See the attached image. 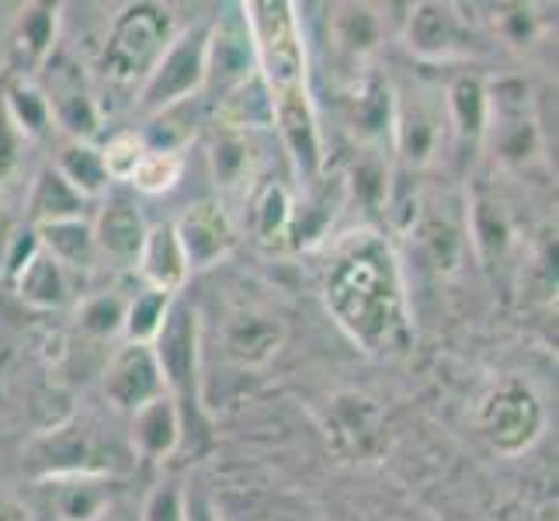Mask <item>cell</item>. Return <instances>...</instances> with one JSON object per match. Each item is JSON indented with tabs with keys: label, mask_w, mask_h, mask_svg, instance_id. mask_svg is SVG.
Returning <instances> with one entry per match:
<instances>
[{
	"label": "cell",
	"mask_w": 559,
	"mask_h": 521,
	"mask_svg": "<svg viewBox=\"0 0 559 521\" xmlns=\"http://www.w3.org/2000/svg\"><path fill=\"white\" fill-rule=\"evenodd\" d=\"M240 11L250 32V46H254L258 73L272 94L275 129L282 132V143L302 185H313L323 170V140L310 87H306V46L296 4L254 0Z\"/></svg>",
	"instance_id": "obj_1"
},
{
	"label": "cell",
	"mask_w": 559,
	"mask_h": 521,
	"mask_svg": "<svg viewBox=\"0 0 559 521\" xmlns=\"http://www.w3.org/2000/svg\"><path fill=\"white\" fill-rule=\"evenodd\" d=\"M326 306L365 352H393L407 341V296L393 250L376 234H352L326 268Z\"/></svg>",
	"instance_id": "obj_2"
},
{
	"label": "cell",
	"mask_w": 559,
	"mask_h": 521,
	"mask_svg": "<svg viewBox=\"0 0 559 521\" xmlns=\"http://www.w3.org/2000/svg\"><path fill=\"white\" fill-rule=\"evenodd\" d=\"M170 38V14L157 4H136L115 22L102 52L105 108L136 98Z\"/></svg>",
	"instance_id": "obj_3"
},
{
	"label": "cell",
	"mask_w": 559,
	"mask_h": 521,
	"mask_svg": "<svg viewBox=\"0 0 559 521\" xmlns=\"http://www.w3.org/2000/svg\"><path fill=\"white\" fill-rule=\"evenodd\" d=\"M153 358L164 379V393L175 403L181 435L199 421V317L188 303L175 299L153 338Z\"/></svg>",
	"instance_id": "obj_4"
},
{
	"label": "cell",
	"mask_w": 559,
	"mask_h": 521,
	"mask_svg": "<svg viewBox=\"0 0 559 521\" xmlns=\"http://www.w3.org/2000/svg\"><path fill=\"white\" fill-rule=\"evenodd\" d=\"M205 46H209V28H191L181 32L167 43L164 56L146 76V84L136 94V105L146 111H164L191 102L205 84Z\"/></svg>",
	"instance_id": "obj_5"
},
{
	"label": "cell",
	"mask_w": 559,
	"mask_h": 521,
	"mask_svg": "<svg viewBox=\"0 0 559 521\" xmlns=\"http://www.w3.org/2000/svg\"><path fill=\"white\" fill-rule=\"evenodd\" d=\"M479 431L497 452L518 455L543 431V403L525 379H500L479 407Z\"/></svg>",
	"instance_id": "obj_6"
},
{
	"label": "cell",
	"mask_w": 559,
	"mask_h": 521,
	"mask_svg": "<svg viewBox=\"0 0 559 521\" xmlns=\"http://www.w3.org/2000/svg\"><path fill=\"white\" fill-rule=\"evenodd\" d=\"M250 73H258L254 63V46H250V32L240 14L219 17L216 25L209 28V46H205V84L209 91H216L219 98L226 91H234L243 84Z\"/></svg>",
	"instance_id": "obj_7"
},
{
	"label": "cell",
	"mask_w": 559,
	"mask_h": 521,
	"mask_svg": "<svg viewBox=\"0 0 559 521\" xmlns=\"http://www.w3.org/2000/svg\"><path fill=\"white\" fill-rule=\"evenodd\" d=\"M105 396L111 400V407L136 414L146 407L150 400L167 396L164 393V379L157 369V358H153L150 344H122L119 352L111 355L108 369H105Z\"/></svg>",
	"instance_id": "obj_8"
},
{
	"label": "cell",
	"mask_w": 559,
	"mask_h": 521,
	"mask_svg": "<svg viewBox=\"0 0 559 521\" xmlns=\"http://www.w3.org/2000/svg\"><path fill=\"white\" fill-rule=\"evenodd\" d=\"M46 105L49 115L73 137H87L98 126V102L84 84V73L76 63L63 60V56H49L46 60Z\"/></svg>",
	"instance_id": "obj_9"
},
{
	"label": "cell",
	"mask_w": 559,
	"mask_h": 521,
	"mask_svg": "<svg viewBox=\"0 0 559 521\" xmlns=\"http://www.w3.org/2000/svg\"><path fill=\"white\" fill-rule=\"evenodd\" d=\"M178 244L185 250L188 272H199V268H212L223 261L237 244V229L216 202H199L191 205L185 216L175 223Z\"/></svg>",
	"instance_id": "obj_10"
},
{
	"label": "cell",
	"mask_w": 559,
	"mask_h": 521,
	"mask_svg": "<svg viewBox=\"0 0 559 521\" xmlns=\"http://www.w3.org/2000/svg\"><path fill=\"white\" fill-rule=\"evenodd\" d=\"M136 264H140L143 279L150 282V288H157V293H167V296L181 293L188 275H191L188 261H185V250H181L178 234H175V226H170V223L146 229Z\"/></svg>",
	"instance_id": "obj_11"
},
{
	"label": "cell",
	"mask_w": 559,
	"mask_h": 521,
	"mask_svg": "<svg viewBox=\"0 0 559 521\" xmlns=\"http://www.w3.org/2000/svg\"><path fill=\"white\" fill-rule=\"evenodd\" d=\"M143 237H146V229H143L136 205L126 199L105 202L98 226H94V244H98L102 258L115 261L119 268L136 264L140 250H143Z\"/></svg>",
	"instance_id": "obj_12"
},
{
	"label": "cell",
	"mask_w": 559,
	"mask_h": 521,
	"mask_svg": "<svg viewBox=\"0 0 559 521\" xmlns=\"http://www.w3.org/2000/svg\"><path fill=\"white\" fill-rule=\"evenodd\" d=\"M469 35L462 32L459 14L441 4H420L411 14V49H417L428 60H452V56L466 52Z\"/></svg>",
	"instance_id": "obj_13"
},
{
	"label": "cell",
	"mask_w": 559,
	"mask_h": 521,
	"mask_svg": "<svg viewBox=\"0 0 559 521\" xmlns=\"http://www.w3.org/2000/svg\"><path fill=\"white\" fill-rule=\"evenodd\" d=\"M129 441H132V452L143 459H164L175 452L181 441V421H178L175 403L167 396H157V400H150L146 407H140L129 424Z\"/></svg>",
	"instance_id": "obj_14"
},
{
	"label": "cell",
	"mask_w": 559,
	"mask_h": 521,
	"mask_svg": "<svg viewBox=\"0 0 559 521\" xmlns=\"http://www.w3.org/2000/svg\"><path fill=\"white\" fill-rule=\"evenodd\" d=\"M38 247L60 264V268H73V272H87L98 261V244H94V226L76 216V220H60V223H43L38 226Z\"/></svg>",
	"instance_id": "obj_15"
},
{
	"label": "cell",
	"mask_w": 559,
	"mask_h": 521,
	"mask_svg": "<svg viewBox=\"0 0 559 521\" xmlns=\"http://www.w3.org/2000/svg\"><path fill=\"white\" fill-rule=\"evenodd\" d=\"M216 119L226 132H250V129H272L275 126L272 94H267L261 73H250L243 84H237L234 91L223 94Z\"/></svg>",
	"instance_id": "obj_16"
},
{
	"label": "cell",
	"mask_w": 559,
	"mask_h": 521,
	"mask_svg": "<svg viewBox=\"0 0 559 521\" xmlns=\"http://www.w3.org/2000/svg\"><path fill=\"white\" fill-rule=\"evenodd\" d=\"M441 108H445V105H441ZM441 108H431L417 94L414 108L411 105H396V111H393L396 146H400V153H407L414 164L428 161L435 143L441 140V132H445V126H441Z\"/></svg>",
	"instance_id": "obj_17"
},
{
	"label": "cell",
	"mask_w": 559,
	"mask_h": 521,
	"mask_svg": "<svg viewBox=\"0 0 559 521\" xmlns=\"http://www.w3.org/2000/svg\"><path fill=\"white\" fill-rule=\"evenodd\" d=\"M56 511L63 521H98L111 500V484L105 476L94 473H70V476H56Z\"/></svg>",
	"instance_id": "obj_18"
},
{
	"label": "cell",
	"mask_w": 559,
	"mask_h": 521,
	"mask_svg": "<svg viewBox=\"0 0 559 521\" xmlns=\"http://www.w3.org/2000/svg\"><path fill=\"white\" fill-rule=\"evenodd\" d=\"M17 293H22L25 303L43 306V310L63 306L70 299L67 268H60L43 247H38L35 254L28 258V264H22V272H17Z\"/></svg>",
	"instance_id": "obj_19"
},
{
	"label": "cell",
	"mask_w": 559,
	"mask_h": 521,
	"mask_svg": "<svg viewBox=\"0 0 559 521\" xmlns=\"http://www.w3.org/2000/svg\"><path fill=\"white\" fill-rule=\"evenodd\" d=\"M282 344V323L272 317H237L226 327V352L240 365H264Z\"/></svg>",
	"instance_id": "obj_20"
},
{
	"label": "cell",
	"mask_w": 559,
	"mask_h": 521,
	"mask_svg": "<svg viewBox=\"0 0 559 521\" xmlns=\"http://www.w3.org/2000/svg\"><path fill=\"white\" fill-rule=\"evenodd\" d=\"M258 170V150L250 146L247 132H226L223 140L212 146V174H216V185L223 191H247V185L254 181Z\"/></svg>",
	"instance_id": "obj_21"
},
{
	"label": "cell",
	"mask_w": 559,
	"mask_h": 521,
	"mask_svg": "<svg viewBox=\"0 0 559 521\" xmlns=\"http://www.w3.org/2000/svg\"><path fill=\"white\" fill-rule=\"evenodd\" d=\"M56 22H60L56 8H28L22 17H17V32H14L11 49L25 70L46 67V60L52 56V43H56Z\"/></svg>",
	"instance_id": "obj_22"
},
{
	"label": "cell",
	"mask_w": 559,
	"mask_h": 521,
	"mask_svg": "<svg viewBox=\"0 0 559 521\" xmlns=\"http://www.w3.org/2000/svg\"><path fill=\"white\" fill-rule=\"evenodd\" d=\"M449 122L462 143H479L487 132V91L473 76H462L445 98Z\"/></svg>",
	"instance_id": "obj_23"
},
{
	"label": "cell",
	"mask_w": 559,
	"mask_h": 521,
	"mask_svg": "<svg viewBox=\"0 0 559 521\" xmlns=\"http://www.w3.org/2000/svg\"><path fill=\"white\" fill-rule=\"evenodd\" d=\"M52 170L60 174V178L81 199H94V196H102V191L108 188V174L102 167V153L94 146H87V143H70L63 150L60 164H56Z\"/></svg>",
	"instance_id": "obj_24"
},
{
	"label": "cell",
	"mask_w": 559,
	"mask_h": 521,
	"mask_svg": "<svg viewBox=\"0 0 559 521\" xmlns=\"http://www.w3.org/2000/svg\"><path fill=\"white\" fill-rule=\"evenodd\" d=\"M81 205L84 199L76 196V191L56 174L52 167L38 178L35 185V196H32V216L35 223H60V220H76L81 216Z\"/></svg>",
	"instance_id": "obj_25"
},
{
	"label": "cell",
	"mask_w": 559,
	"mask_h": 521,
	"mask_svg": "<svg viewBox=\"0 0 559 521\" xmlns=\"http://www.w3.org/2000/svg\"><path fill=\"white\" fill-rule=\"evenodd\" d=\"M175 296L157 293V288H146V293H136V299H129L126 306V320H122V331L132 344H153L157 338L160 323L170 310Z\"/></svg>",
	"instance_id": "obj_26"
},
{
	"label": "cell",
	"mask_w": 559,
	"mask_h": 521,
	"mask_svg": "<svg viewBox=\"0 0 559 521\" xmlns=\"http://www.w3.org/2000/svg\"><path fill=\"white\" fill-rule=\"evenodd\" d=\"M293 223V202L282 185H261L250 199V226L261 240L285 237V226Z\"/></svg>",
	"instance_id": "obj_27"
},
{
	"label": "cell",
	"mask_w": 559,
	"mask_h": 521,
	"mask_svg": "<svg viewBox=\"0 0 559 521\" xmlns=\"http://www.w3.org/2000/svg\"><path fill=\"white\" fill-rule=\"evenodd\" d=\"M4 111H8L11 126L22 132V140L38 137V132H43L52 122L46 94L38 91V87H32V84H14L8 91V98H4Z\"/></svg>",
	"instance_id": "obj_28"
},
{
	"label": "cell",
	"mask_w": 559,
	"mask_h": 521,
	"mask_svg": "<svg viewBox=\"0 0 559 521\" xmlns=\"http://www.w3.org/2000/svg\"><path fill=\"white\" fill-rule=\"evenodd\" d=\"M181 170H185L181 153H175V150H146V157L140 161L136 170H132L129 185L136 191H143V196H164V191H170L181 181Z\"/></svg>",
	"instance_id": "obj_29"
},
{
	"label": "cell",
	"mask_w": 559,
	"mask_h": 521,
	"mask_svg": "<svg viewBox=\"0 0 559 521\" xmlns=\"http://www.w3.org/2000/svg\"><path fill=\"white\" fill-rule=\"evenodd\" d=\"M334 38L344 52L365 56L379 43V22L369 8H344V14L334 17Z\"/></svg>",
	"instance_id": "obj_30"
},
{
	"label": "cell",
	"mask_w": 559,
	"mask_h": 521,
	"mask_svg": "<svg viewBox=\"0 0 559 521\" xmlns=\"http://www.w3.org/2000/svg\"><path fill=\"white\" fill-rule=\"evenodd\" d=\"M146 150H150L146 140L136 137V132H119V137H111L105 143V150H98L108 181H129L132 170H136L140 161L146 157Z\"/></svg>",
	"instance_id": "obj_31"
},
{
	"label": "cell",
	"mask_w": 559,
	"mask_h": 521,
	"mask_svg": "<svg viewBox=\"0 0 559 521\" xmlns=\"http://www.w3.org/2000/svg\"><path fill=\"white\" fill-rule=\"evenodd\" d=\"M126 306L129 303H119V299H108V296H94L84 303V310H81V327L91 334H111V331H119L122 320H126Z\"/></svg>",
	"instance_id": "obj_32"
},
{
	"label": "cell",
	"mask_w": 559,
	"mask_h": 521,
	"mask_svg": "<svg viewBox=\"0 0 559 521\" xmlns=\"http://www.w3.org/2000/svg\"><path fill=\"white\" fill-rule=\"evenodd\" d=\"M143 521H185V494L175 484H164L150 494Z\"/></svg>",
	"instance_id": "obj_33"
},
{
	"label": "cell",
	"mask_w": 559,
	"mask_h": 521,
	"mask_svg": "<svg viewBox=\"0 0 559 521\" xmlns=\"http://www.w3.org/2000/svg\"><path fill=\"white\" fill-rule=\"evenodd\" d=\"M17 150H22V132L11 126L4 105H0V178H8L17 167Z\"/></svg>",
	"instance_id": "obj_34"
},
{
	"label": "cell",
	"mask_w": 559,
	"mask_h": 521,
	"mask_svg": "<svg viewBox=\"0 0 559 521\" xmlns=\"http://www.w3.org/2000/svg\"><path fill=\"white\" fill-rule=\"evenodd\" d=\"M14 240H17V226H14V220L8 216V212L0 209V272H4L8 261H11Z\"/></svg>",
	"instance_id": "obj_35"
},
{
	"label": "cell",
	"mask_w": 559,
	"mask_h": 521,
	"mask_svg": "<svg viewBox=\"0 0 559 521\" xmlns=\"http://www.w3.org/2000/svg\"><path fill=\"white\" fill-rule=\"evenodd\" d=\"M185 521H216L205 494H188L185 497Z\"/></svg>",
	"instance_id": "obj_36"
},
{
	"label": "cell",
	"mask_w": 559,
	"mask_h": 521,
	"mask_svg": "<svg viewBox=\"0 0 559 521\" xmlns=\"http://www.w3.org/2000/svg\"><path fill=\"white\" fill-rule=\"evenodd\" d=\"M0 521H32V518L22 505H17V500L0 497Z\"/></svg>",
	"instance_id": "obj_37"
}]
</instances>
